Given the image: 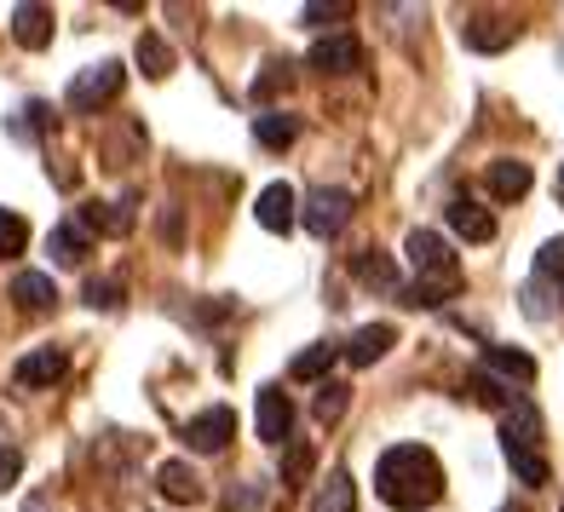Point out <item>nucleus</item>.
Returning a JSON list of instances; mask_svg holds the SVG:
<instances>
[{
	"label": "nucleus",
	"instance_id": "f257e3e1",
	"mask_svg": "<svg viewBox=\"0 0 564 512\" xmlns=\"http://www.w3.org/2000/svg\"><path fill=\"white\" fill-rule=\"evenodd\" d=\"M375 490L398 512H421L444 495V467H438V455L421 449V444H392L375 467Z\"/></svg>",
	"mask_w": 564,
	"mask_h": 512
},
{
	"label": "nucleus",
	"instance_id": "f03ea898",
	"mask_svg": "<svg viewBox=\"0 0 564 512\" xmlns=\"http://www.w3.org/2000/svg\"><path fill=\"white\" fill-rule=\"evenodd\" d=\"M403 253H409V265L421 271V283H438V288H460V265H455V253H449V242L438 237V230H409Z\"/></svg>",
	"mask_w": 564,
	"mask_h": 512
},
{
	"label": "nucleus",
	"instance_id": "7ed1b4c3",
	"mask_svg": "<svg viewBox=\"0 0 564 512\" xmlns=\"http://www.w3.org/2000/svg\"><path fill=\"white\" fill-rule=\"evenodd\" d=\"M121 81H127V75H121V64H116V58L93 64V69H82V75L69 81V110H75V116H98L105 105H116Z\"/></svg>",
	"mask_w": 564,
	"mask_h": 512
},
{
	"label": "nucleus",
	"instance_id": "20e7f679",
	"mask_svg": "<svg viewBox=\"0 0 564 512\" xmlns=\"http://www.w3.org/2000/svg\"><path fill=\"white\" fill-rule=\"evenodd\" d=\"M300 219H305V230H312V237L328 242V237H340V230H346V219H351V196L323 185V190L305 196V214H300Z\"/></svg>",
	"mask_w": 564,
	"mask_h": 512
},
{
	"label": "nucleus",
	"instance_id": "39448f33",
	"mask_svg": "<svg viewBox=\"0 0 564 512\" xmlns=\"http://www.w3.org/2000/svg\"><path fill=\"white\" fill-rule=\"evenodd\" d=\"M230 438H237V415H230V408H202V415L185 421V444L196 455H219Z\"/></svg>",
	"mask_w": 564,
	"mask_h": 512
},
{
	"label": "nucleus",
	"instance_id": "423d86ee",
	"mask_svg": "<svg viewBox=\"0 0 564 512\" xmlns=\"http://www.w3.org/2000/svg\"><path fill=\"white\" fill-rule=\"evenodd\" d=\"M460 41H467L473 53H501V46L519 41V23L501 18V12H478V18H467V30H460Z\"/></svg>",
	"mask_w": 564,
	"mask_h": 512
},
{
	"label": "nucleus",
	"instance_id": "0eeeda50",
	"mask_svg": "<svg viewBox=\"0 0 564 512\" xmlns=\"http://www.w3.org/2000/svg\"><path fill=\"white\" fill-rule=\"evenodd\" d=\"M312 69H323V75H351V69H364V46H357V35H323L317 46H312Z\"/></svg>",
	"mask_w": 564,
	"mask_h": 512
},
{
	"label": "nucleus",
	"instance_id": "6e6552de",
	"mask_svg": "<svg viewBox=\"0 0 564 512\" xmlns=\"http://www.w3.org/2000/svg\"><path fill=\"white\" fill-rule=\"evenodd\" d=\"M64 351L58 346H41V351H30V357H18V369H12V380L23 392H41V386H53V380H64Z\"/></svg>",
	"mask_w": 564,
	"mask_h": 512
},
{
	"label": "nucleus",
	"instance_id": "1a4fd4ad",
	"mask_svg": "<svg viewBox=\"0 0 564 512\" xmlns=\"http://www.w3.org/2000/svg\"><path fill=\"white\" fill-rule=\"evenodd\" d=\"M260 438L265 444H289V432H294V403H289V392L282 386H260Z\"/></svg>",
	"mask_w": 564,
	"mask_h": 512
},
{
	"label": "nucleus",
	"instance_id": "9d476101",
	"mask_svg": "<svg viewBox=\"0 0 564 512\" xmlns=\"http://www.w3.org/2000/svg\"><path fill=\"white\" fill-rule=\"evenodd\" d=\"M253 219H260L265 230H294V219H300V196H294V185H265L260 201H253Z\"/></svg>",
	"mask_w": 564,
	"mask_h": 512
},
{
	"label": "nucleus",
	"instance_id": "9b49d317",
	"mask_svg": "<svg viewBox=\"0 0 564 512\" xmlns=\"http://www.w3.org/2000/svg\"><path fill=\"white\" fill-rule=\"evenodd\" d=\"M12 35H18V46H30V53L53 46V7H35V0L12 7Z\"/></svg>",
	"mask_w": 564,
	"mask_h": 512
},
{
	"label": "nucleus",
	"instance_id": "f8f14e48",
	"mask_svg": "<svg viewBox=\"0 0 564 512\" xmlns=\"http://www.w3.org/2000/svg\"><path fill=\"white\" fill-rule=\"evenodd\" d=\"M392 340H398V328H392V323L357 328V335L346 340V363H351V369H369V363H380V357L392 351Z\"/></svg>",
	"mask_w": 564,
	"mask_h": 512
},
{
	"label": "nucleus",
	"instance_id": "ddd939ff",
	"mask_svg": "<svg viewBox=\"0 0 564 512\" xmlns=\"http://www.w3.org/2000/svg\"><path fill=\"white\" fill-rule=\"evenodd\" d=\"M449 230H455V237H467V242H490L496 237V214L478 208L473 196H455L449 201Z\"/></svg>",
	"mask_w": 564,
	"mask_h": 512
},
{
	"label": "nucleus",
	"instance_id": "4468645a",
	"mask_svg": "<svg viewBox=\"0 0 564 512\" xmlns=\"http://www.w3.org/2000/svg\"><path fill=\"white\" fill-rule=\"evenodd\" d=\"M542 444V415L530 403H512L501 415V449H535Z\"/></svg>",
	"mask_w": 564,
	"mask_h": 512
},
{
	"label": "nucleus",
	"instance_id": "2eb2a0df",
	"mask_svg": "<svg viewBox=\"0 0 564 512\" xmlns=\"http://www.w3.org/2000/svg\"><path fill=\"white\" fill-rule=\"evenodd\" d=\"M82 225L98 230V237H127V230H133V208H127V201H87Z\"/></svg>",
	"mask_w": 564,
	"mask_h": 512
},
{
	"label": "nucleus",
	"instance_id": "dca6fc26",
	"mask_svg": "<svg viewBox=\"0 0 564 512\" xmlns=\"http://www.w3.org/2000/svg\"><path fill=\"white\" fill-rule=\"evenodd\" d=\"M12 299L23 305V312H46V305L58 299V288H53V276H41V271H18L12 276Z\"/></svg>",
	"mask_w": 564,
	"mask_h": 512
},
{
	"label": "nucleus",
	"instance_id": "f3484780",
	"mask_svg": "<svg viewBox=\"0 0 564 512\" xmlns=\"http://www.w3.org/2000/svg\"><path fill=\"white\" fill-rule=\"evenodd\" d=\"M530 190V162H490V196L496 201H519Z\"/></svg>",
	"mask_w": 564,
	"mask_h": 512
},
{
	"label": "nucleus",
	"instance_id": "a211bd4d",
	"mask_svg": "<svg viewBox=\"0 0 564 512\" xmlns=\"http://www.w3.org/2000/svg\"><path fill=\"white\" fill-rule=\"evenodd\" d=\"M133 58H139V69L150 75V81H167V75H173V46L162 35H139Z\"/></svg>",
	"mask_w": 564,
	"mask_h": 512
},
{
	"label": "nucleus",
	"instance_id": "6ab92c4d",
	"mask_svg": "<svg viewBox=\"0 0 564 512\" xmlns=\"http://www.w3.org/2000/svg\"><path fill=\"white\" fill-rule=\"evenodd\" d=\"M300 133V121L294 116H282V110H265V116H253V139H260L265 150H289Z\"/></svg>",
	"mask_w": 564,
	"mask_h": 512
},
{
	"label": "nucleus",
	"instance_id": "aec40b11",
	"mask_svg": "<svg viewBox=\"0 0 564 512\" xmlns=\"http://www.w3.org/2000/svg\"><path fill=\"white\" fill-rule=\"evenodd\" d=\"M484 363H490L496 374H507V380H535V357L530 351H512V346H484Z\"/></svg>",
	"mask_w": 564,
	"mask_h": 512
},
{
	"label": "nucleus",
	"instance_id": "412c9836",
	"mask_svg": "<svg viewBox=\"0 0 564 512\" xmlns=\"http://www.w3.org/2000/svg\"><path fill=\"white\" fill-rule=\"evenodd\" d=\"M156 483H162V495H167V501H178V506L202 495V478L185 467V460H167V467L156 472Z\"/></svg>",
	"mask_w": 564,
	"mask_h": 512
},
{
	"label": "nucleus",
	"instance_id": "4be33fe9",
	"mask_svg": "<svg viewBox=\"0 0 564 512\" xmlns=\"http://www.w3.org/2000/svg\"><path fill=\"white\" fill-rule=\"evenodd\" d=\"M340 357H346V346H312V351H300V357H294V369H289V374H294V380H323L328 369L340 363Z\"/></svg>",
	"mask_w": 564,
	"mask_h": 512
},
{
	"label": "nucleus",
	"instance_id": "5701e85b",
	"mask_svg": "<svg viewBox=\"0 0 564 512\" xmlns=\"http://www.w3.org/2000/svg\"><path fill=\"white\" fill-rule=\"evenodd\" d=\"M312 512H357V490H351V478L346 472H335L317 490V501H312Z\"/></svg>",
	"mask_w": 564,
	"mask_h": 512
},
{
	"label": "nucleus",
	"instance_id": "b1692460",
	"mask_svg": "<svg viewBox=\"0 0 564 512\" xmlns=\"http://www.w3.org/2000/svg\"><path fill=\"white\" fill-rule=\"evenodd\" d=\"M357 276H364V283H375V288H387V294H403L398 288V271H392V260H387V253H357Z\"/></svg>",
	"mask_w": 564,
	"mask_h": 512
},
{
	"label": "nucleus",
	"instance_id": "393cba45",
	"mask_svg": "<svg viewBox=\"0 0 564 512\" xmlns=\"http://www.w3.org/2000/svg\"><path fill=\"white\" fill-rule=\"evenodd\" d=\"M507 467L519 472V483H530V490H542V483L553 478L547 460H542V449H507Z\"/></svg>",
	"mask_w": 564,
	"mask_h": 512
},
{
	"label": "nucleus",
	"instance_id": "a878e982",
	"mask_svg": "<svg viewBox=\"0 0 564 512\" xmlns=\"http://www.w3.org/2000/svg\"><path fill=\"white\" fill-rule=\"evenodd\" d=\"M53 260L58 265H82L87 260V230L82 225H58L53 230Z\"/></svg>",
	"mask_w": 564,
	"mask_h": 512
},
{
	"label": "nucleus",
	"instance_id": "bb28decb",
	"mask_svg": "<svg viewBox=\"0 0 564 512\" xmlns=\"http://www.w3.org/2000/svg\"><path fill=\"white\" fill-rule=\"evenodd\" d=\"M305 472H312V444H289V455H282V490H300Z\"/></svg>",
	"mask_w": 564,
	"mask_h": 512
},
{
	"label": "nucleus",
	"instance_id": "cd10ccee",
	"mask_svg": "<svg viewBox=\"0 0 564 512\" xmlns=\"http://www.w3.org/2000/svg\"><path fill=\"white\" fill-rule=\"evenodd\" d=\"M317 421L328 426V421H340L346 415V386H340V380H323V386H317Z\"/></svg>",
	"mask_w": 564,
	"mask_h": 512
},
{
	"label": "nucleus",
	"instance_id": "c85d7f7f",
	"mask_svg": "<svg viewBox=\"0 0 564 512\" xmlns=\"http://www.w3.org/2000/svg\"><path fill=\"white\" fill-rule=\"evenodd\" d=\"M535 276H542V283H558L564 276V237L542 242V253H535Z\"/></svg>",
	"mask_w": 564,
	"mask_h": 512
},
{
	"label": "nucleus",
	"instance_id": "c756f323",
	"mask_svg": "<svg viewBox=\"0 0 564 512\" xmlns=\"http://www.w3.org/2000/svg\"><path fill=\"white\" fill-rule=\"evenodd\" d=\"M23 242H30V225L0 208V253H23Z\"/></svg>",
	"mask_w": 564,
	"mask_h": 512
},
{
	"label": "nucleus",
	"instance_id": "7c9ffc66",
	"mask_svg": "<svg viewBox=\"0 0 564 512\" xmlns=\"http://www.w3.org/2000/svg\"><path fill=\"white\" fill-rule=\"evenodd\" d=\"M289 81H294V64H289V58H282V64H265V75L253 81V98H271L276 87L289 92Z\"/></svg>",
	"mask_w": 564,
	"mask_h": 512
},
{
	"label": "nucleus",
	"instance_id": "2f4dec72",
	"mask_svg": "<svg viewBox=\"0 0 564 512\" xmlns=\"http://www.w3.org/2000/svg\"><path fill=\"white\" fill-rule=\"evenodd\" d=\"M340 18H351L346 0H335V7H323V0H312V7H305V23H312V30H328V23H340Z\"/></svg>",
	"mask_w": 564,
	"mask_h": 512
},
{
	"label": "nucleus",
	"instance_id": "473e14b6",
	"mask_svg": "<svg viewBox=\"0 0 564 512\" xmlns=\"http://www.w3.org/2000/svg\"><path fill=\"white\" fill-rule=\"evenodd\" d=\"M87 305H93V312H116V305H121V283H98V276H93V283H87Z\"/></svg>",
	"mask_w": 564,
	"mask_h": 512
},
{
	"label": "nucleus",
	"instance_id": "72a5a7b5",
	"mask_svg": "<svg viewBox=\"0 0 564 512\" xmlns=\"http://www.w3.org/2000/svg\"><path fill=\"white\" fill-rule=\"evenodd\" d=\"M18 472H23V455H18L12 444H0V490H12Z\"/></svg>",
	"mask_w": 564,
	"mask_h": 512
},
{
	"label": "nucleus",
	"instance_id": "f704fd0d",
	"mask_svg": "<svg viewBox=\"0 0 564 512\" xmlns=\"http://www.w3.org/2000/svg\"><path fill=\"white\" fill-rule=\"evenodd\" d=\"M524 312H530V317H553L558 305H553V294H547V288H535V283H530V288H524Z\"/></svg>",
	"mask_w": 564,
	"mask_h": 512
},
{
	"label": "nucleus",
	"instance_id": "c9c22d12",
	"mask_svg": "<svg viewBox=\"0 0 564 512\" xmlns=\"http://www.w3.org/2000/svg\"><path fill=\"white\" fill-rule=\"evenodd\" d=\"M558 201H564V167H558Z\"/></svg>",
	"mask_w": 564,
	"mask_h": 512
},
{
	"label": "nucleus",
	"instance_id": "e433bc0d",
	"mask_svg": "<svg viewBox=\"0 0 564 512\" xmlns=\"http://www.w3.org/2000/svg\"><path fill=\"white\" fill-rule=\"evenodd\" d=\"M501 512H524V506H501Z\"/></svg>",
	"mask_w": 564,
	"mask_h": 512
}]
</instances>
